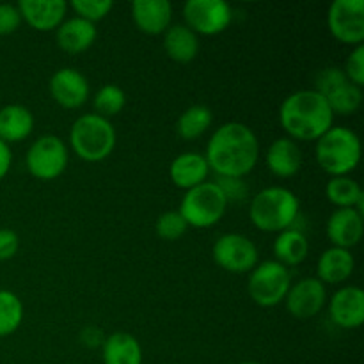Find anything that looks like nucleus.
<instances>
[{
	"label": "nucleus",
	"mask_w": 364,
	"mask_h": 364,
	"mask_svg": "<svg viewBox=\"0 0 364 364\" xmlns=\"http://www.w3.org/2000/svg\"><path fill=\"white\" fill-rule=\"evenodd\" d=\"M205 159L219 178H240L252 173L259 159V142L244 123L230 121L217 128L206 144Z\"/></svg>",
	"instance_id": "obj_1"
},
{
	"label": "nucleus",
	"mask_w": 364,
	"mask_h": 364,
	"mask_svg": "<svg viewBox=\"0 0 364 364\" xmlns=\"http://www.w3.org/2000/svg\"><path fill=\"white\" fill-rule=\"evenodd\" d=\"M279 123L291 141H318L331 127L334 114L326 96L315 89L291 92L279 107Z\"/></svg>",
	"instance_id": "obj_2"
},
{
	"label": "nucleus",
	"mask_w": 364,
	"mask_h": 364,
	"mask_svg": "<svg viewBox=\"0 0 364 364\" xmlns=\"http://www.w3.org/2000/svg\"><path fill=\"white\" fill-rule=\"evenodd\" d=\"M301 210L297 196L284 187H267L251 199L249 219L265 233H281L294 226Z\"/></svg>",
	"instance_id": "obj_3"
},
{
	"label": "nucleus",
	"mask_w": 364,
	"mask_h": 364,
	"mask_svg": "<svg viewBox=\"0 0 364 364\" xmlns=\"http://www.w3.org/2000/svg\"><path fill=\"white\" fill-rule=\"evenodd\" d=\"M315 159L333 176H350L361 162V139L347 127H331L315 144Z\"/></svg>",
	"instance_id": "obj_4"
},
{
	"label": "nucleus",
	"mask_w": 364,
	"mask_h": 364,
	"mask_svg": "<svg viewBox=\"0 0 364 364\" xmlns=\"http://www.w3.org/2000/svg\"><path fill=\"white\" fill-rule=\"evenodd\" d=\"M117 134L110 119L98 114H84L77 117L70 128V146L84 162L98 164L112 155Z\"/></svg>",
	"instance_id": "obj_5"
},
{
	"label": "nucleus",
	"mask_w": 364,
	"mask_h": 364,
	"mask_svg": "<svg viewBox=\"0 0 364 364\" xmlns=\"http://www.w3.org/2000/svg\"><path fill=\"white\" fill-rule=\"evenodd\" d=\"M228 199L215 181H205L185 192L180 203L181 217L188 228H210L219 223L228 208Z\"/></svg>",
	"instance_id": "obj_6"
},
{
	"label": "nucleus",
	"mask_w": 364,
	"mask_h": 364,
	"mask_svg": "<svg viewBox=\"0 0 364 364\" xmlns=\"http://www.w3.org/2000/svg\"><path fill=\"white\" fill-rule=\"evenodd\" d=\"M291 287V274L276 259H267L251 270L247 291L252 302L262 308H274L284 302Z\"/></svg>",
	"instance_id": "obj_7"
},
{
	"label": "nucleus",
	"mask_w": 364,
	"mask_h": 364,
	"mask_svg": "<svg viewBox=\"0 0 364 364\" xmlns=\"http://www.w3.org/2000/svg\"><path fill=\"white\" fill-rule=\"evenodd\" d=\"M70 162L66 142L57 135H41L31 144L25 164L31 176L41 181H52L63 176Z\"/></svg>",
	"instance_id": "obj_8"
},
{
	"label": "nucleus",
	"mask_w": 364,
	"mask_h": 364,
	"mask_svg": "<svg viewBox=\"0 0 364 364\" xmlns=\"http://www.w3.org/2000/svg\"><path fill=\"white\" fill-rule=\"evenodd\" d=\"M185 25L194 34L217 36L233 21V9L224 0H188L183 6Z\"/></svg>",
	"instance_id": "obj_9"
},
{
	"label": "nucleus",
	"mask_w": 364,
	"mask_h": 364,
	"mask_svg": "<svg viewBox=\"0 0 364 364\" xmlns=\"http://www.w3.org/2000/svg\"><path fill=\"white\" fill-rule=\"evenodd\" d=\"M213 262L231 274L251 272L258 265V247L251 238L240 233H226L219 237L212 249Z\"/></svg>",
	"instance_id": "obj_10"
},
{
	"label": "nucleus",
	"mask_w": 364,
	"mask_h": 364,
	"mask_svg": "<svg viewBox=\"0 0 364 364\" xmlns=\"http://www.w3.org/2000/svg\"><path fill=\"white\" fill-rule=\"evenodd\" d=\"M331 36L343 45H363L364 2L363 0H334L327 11Z\"/></svg>",
	"instance_id": "obj_11"
},
{
	"label": "nucleus",
	"mask_w": 364,
	"mask_h": 364,
	"mask_svg": "<svg viewBox=\"0 0 364 364\" xmlns=\"http://www.w3.org/2000/svg\"><path fill=\"white\" fill-rule=\"evenodd\" d=\"M284 304H287L288 313L295 318H313L327 304L326 284L316 277H304L291 284L284 297Z\"/></svg>",
	"instance_id": "obj_12"
},
{
	"label": "nucleus",
	"mask_w": 364,
	"mask_h": 364,
	"mask_svg": "<svg viewBox=\"0 0 364 364\" xmlns=\"http://www.w3.org/2000/svg\"><path fill=\"white\" fill-rule=\"evenodd\" d=\"M50 95L63 109H80L91 95V87L84 73L75 68H60L50 78Z\"/></svg>",
	"instance_id": "obj_13"
},
{
	"label": "nucleus",
	"mask_w": 364,
	"mask_h": 364,
	"mask_svg": "<svg viewBox=\"0 0 364 364\" xmlns=\"http://www.w3.org/2000/svg\"><path fill=\"white\" fill-rule=\"evenodd\" d=\"M329 316L341 329H359L364 322V291L359 287H343L329 299Z\"/></svg>",
	"instance_id": "obj_14"
},
{
	"label": "nucleus",
	"mask_w": 364,
	"mask_h": 364,
	"mask_svg": "<svg viewBox=\"0 0 364 364\" xmlns=\"http://www.w3.org/2000/svg\"><path fill=\"white\" fill-rule=\"evenodd\" d=\"M16 6L21 21L38 32L57 31L66 20L68 4L64 0H20Z\"/></svg>",
	"instance_id": "obj_15"
},
{
	"label": "nucleus",
	"mask_w": 364,
	"mask_h": 364,
	"mask_svg": "<svg viewBox=\"0 0 364 364\" xmlns=\"http://www.w3.org/2000/svg\"><path fill=\"white\" fill-rule=\"evenodd\" d=\"M364 215L355 208H336L327 219V238L333 247L348 249L361 242L364 233Z\"/></svg>",
	"instance_id": "obj_16"
},
{
	"label": "nucleus",
	"mask_w": 364,
	"mask_h": 364,
	"mask_svg": "<svg viewBox=\"0 0 364 364\" xmlns=\"http://www.w3.org/2000/svg\"><path fill=\"white\" fill-rule=\"evenodd\" d=\"M130 14L139 31L148 36H159L171 27L173 4L169 0H134Z\"/></svg>",
	"instance_id": "obj_17"
},
{
	"label": "nucleus",
	"mask_w": 364,
	"mask_h": 364,
	"mask_svg": "<svg viewBox=\"0 0 364 364\" xmlns=\"http://www.w3.org/2000/svg\"><path fill=\"white\" fill-rule=\"evenodd\" d=\"M210 167L206 162L205 155L196 151H185L180 153L176 159L171 162L169 176L174 187L181 188V191H191V188L198 187V185L208 181Z\"/></svg>",
	"instance_id": "obj_18"
},
{
	"label": "nucleus",
	"mask_w": 364,
	"mask_h": 364,
	"mask_svg": "<svg viewBox=\"0 0 364 364\" xmlns=\"http://www.w3.org/2000/svg\"><path fill=\"white\" fill-rule=\"evenodd\" d=\"M96 38H98L96 25L87 20H82L78 16L66 18L55 31V39L59 48L63 52L71 53V55L91 48L95 45Z\"/></svg>",
	"instance_id": "obj_19"
},
{
	"label": "nucleus",
	"mask_w": 364,
	"mask_h": 364,
	"mask_svg": "<svg viewBox=\"0 0 364 364\" xmlns=\"http://www.w3.org/2000/svg\"><path fill=\"white\" fill-rule=\"evenodd\" d=\"M267 167L277 178L297 176L302 167V151L295 141L290 137H279L267 149Z\"/></svg>",
	"instance_id": "obj_20"
},
{
	"label": "nucleus",
	"mask_w": 364,
	"mask_h": 364,
	"mask_svg": "<svg viewBox=\"0 0 364 364\" xmlns=\"http://www.w3.org/2000/svg\"><path fill=\"white\" fill-rule=\"evenodd\" d=\"M355 259L348 249L329 247L316 262V279L323 284H341L352 276Z\"/></svg>",
	"instance_id": "obj_21"
},
{
	"label": "nucleus",
	"mask_w": 364,
	"mask_h": 364,
	"mask_svg": "<svg viewBox=\"0 0 364 364\" xmlns=\"http://www.w3.org/2000/svg\"><path fill=\"white\" fill-rule=\"evenodd\" d=\"M34 130V114L23 105L9 103L0 109V141L6 144L21 142Z\"/></svg>",
	"instance_id": "obj_22"
},
{
	"label": "nucleus",
	"mask_w": 364,
	"mask_h": 364,
	"mask_svg": "<svg viewBox=\"0 0 364 364\" xmlns=\"http://www.w3.org/2000/svg\"><path fill=\"white\" fill-rule=\"evenodd\" d=\"M164 50L174 63L188 64L198 57L199 36L194 34L185 23L171 25L164 32Z\"/></svg>",
	"instance_id": "obj_23"
},
{
	"label": "nucleus",
	"mask_w": 364,
	"mask_h": 364,
	"mask_svg": "<svg viewBox=\"0 0 364 364\" xmlns=\"http://www.w3.org/2000/svg\"><path fill=\"white\" fill-rule=\"evenodd\" d=\"M274 256L276 262L281 263L288 269V267H297L308 258L309 252V242L308 237L302 233L301 230L295 228H288V230L277 233L276 240L272 245Z\"/></svg>",
	"instance_id": "obj_24"
},
{
	"label": "nucleus",
	"mask_w": 364,
	"mask_h": 364,
	"mask_svg": "<svg viewBox=\"0 0 364 364\" xmlns=\"http://www.w3.org/2000/svg\"><path fill=\"white\" fill-rule=\"evenodd\" d=\"M103 364H142V347L128 333H114L102 345Z\"/></svg>",
	"instance_id": "obj_25"
},
{
	"label": "nucleus",
	"mask_w": 364,
	"mask_h": 364,
	"mask_svg": "<svg viewBox=\"0 0 364 364\" xmlns=\"http://www.w3.org/2000/svg\"><path fill=\"white\" fill-rule=\"evenodd\" d=\"M326 196L336 208H355L364 215V192L350 176H333L326 185Z\"/></svg>",
	"instance_id": "obj_26"
},
{
	"label": "nucleus",
	"mask_w": 364,
	"mask_h": 364,
	"mask_svg": "<svg viewBox=\"0 0 364 364\" xmlns=\"http://www.w3.org/2000/svg\"><path fill=\"white\" fill-rule=\"evenodd\" d=\"M213 123L212 110L206 105H192L178 117L176 132L185 141H194L205 135Z\"/></svg>",
	"instance_id": "obj_27"
},
{
	"label": "nucleus",
	"mask_w": 364,
	"mask_h": 364,
	"mask_svg": "<svg viewBox=\"0 0 364 364\" xmlns=\"http://www.w3.org/2000/svg\"><path fill=\"white\" fill-rule=\"evenodd\" d=\"M23 322V302L16 294L0 290V338L16 333Z\"/></svg>",
	"instance_id": "obj_28"
},
{
	"label": "nucleus",
	"mask_w": 364,
	"mask_h": 364,
	"mask_svg": "<svg viewBox=\"0 0 364 364\" xmlns=\"http://www.w3.org/2000/svg\"><path fill=\"white\" fill-rule=\"evenodd\" d=\"M326 100L334 116L336 114L338 116H352L354 112H358L363 103V89L350 82H345L343 85L331 91Z\"/></svg>",
	"instance_id": "obj_29"
},
{
	"label": "nucleus",
	"mask_w": 364,
	"mask_h": 364,
	"mask_svg": "<svg viewBox=\"0 0 364 364\" xmlns=\"http://www.w3.org/2000/svg\"><path fill=\"white\" fill-rule=\"evenodd\" d=\"M92 105H95V110L98 116L109 119V117L117 116L124 109V105H127V95H124V91L119 85L105 84L96 91Z\"/></svg>",
	"instance_id": "obj_30"
},
{
	"label": "nucleus",
	"mask_w": 364,
	"mask_h": 364,
	"mask_svg": "<svg viewBox=\"0 0 364 364\" xmlns=\"http://www.w3.org/2000/svg\"><path fill=\"white\" fill-rule=\"evenodd\" d=\"M188 230V224L185 223V219L181 217V213L178 210H169V212H164L162 215L156 219L155 231L159 235V238L166 242H174L178 238L183 237Z\"/></svg>",
	"instance_id": "obj_31"
},
{
	"label": "nucleus",
	"mask_w": 364,
	"mask_h": 364,
	"mask_svg": "<svg viewBox=\"0 0 364 364\" xmlns=\"http://www.w3.org/2000/svg\"><path fill=\"white\" fill-rule=\"evenodd\" d=\"M70 6L78 18L96 25V21L109 16V13L114 7V2L112 0H73Z\"/></svg>",
	"instance_id": "obj_32"
},
{
	"label": "nucleus",
	"mask_w": 364,
	"mask_h": 364,
	"mask_svg": "<svg viewBox=\"0 0 364 364\" xmlns=\"http://www.w3.org/2000/svg\"><path fill=\"white\" fill-rule=\"evenodd\" d=\"M345 82H348V78L345 77L341 68H336V66L326 68V70H322L318 75H316L315 91H318L322 96H327L331 91H334L336 87L343 85Z\"/></svg>",
	"instance_id": "obj_33"
},
{
	"label": "nucleus",
	"mask_w": 364,
	"mask_h": 364,
	"mask_svg": "<svg viewBox=\"0 0 364 364\" xmlns=\"http://www.w3.org/2000/svg\"><path fill=\"white\" fill-rule=\"evenodd\" d=\"M345 77L348 78V82L358 87L363 89L364 85V46L358 45L348 55L347 63L343 68Z\"/></svg>",
	"instance_id": "obj_34"
},
{
	"label": "nucleus",
	"mask_w": 364,
	"mask_h": 364,
	"mask_svg": "<svg viewBox=\"0 0 364 364\" xmlns=\"http://www.w3.org/2000/svg\"><path fill=\"white\" fill-rule=\"evenodd\" d=\"M21 25V14L18 6L0 4V36H9L16 32Z\"/></svg>",
	"instance_id": "obj_35"
},
{
	"label": "nucleus",
	"mask_w": 364,
	"mask_h": 364,
	"mask_svg": "<svg viewBox=\"0 0 364 364\" xmlns=\"http://www.w3.org/2000/svg\"><path fill=\"white\" fill-rule=\"evenodd\" d=\"M20 249V238L13 230L0 228V262L14 258Z\"/></svg>",
	"instance_id": "obj_36"
},
{
	"label": "nucleus",
	"mask_w": 364,
	"mask_h": 364,
	"mask_svg": "<svg viewBox=\"0 0 364 364\" xmlns=\"http://www.w3.org/2000/svg\"><path fill=\"white\" fill-rule=\"evenodd\" d=\"M217 185L223 191V194L226 196L228 203L230 201H240L245 198V183L240 178H219L217 176Z\"/></svg>",
	"instance_id": "obj_37"
},
{
	"label": "nucleus",
	"mask_w": 364,
	"mask_h": 364,
	"mask_svg": "<svg viewBox=\"0 0 364 364\" xmlns=\"http://www.w3.org/2000/svg\"><path fill=\"white\" fill-rule=\"evenodd\" d=\"M80 340L84 341L87 347H102L103 341H105V336L100 329L96 327H85L80 334Z\"/></svg>",
	"instance_id": "obj_38"
},
{
	"label": "nucleus",
	"mask_w": 364,
	"mask_h": 364,
	"mask_svg": "<svg viewBox=\"0 0 364 364\" xmlns=\"http://www.w3.org/2000/svg\"><path fill=\"white\" fill-rule=\"evenodd\" d=\"M11 164H13V151H11L9 144L0 141V181L7 176Z\"/></svg>",
	"instance_id": "obj_39"
},
{
	"label": "nucleus",
	"mask_w": 364,
	"mask_h": 364,
	"mask_svg": "<svg viewBox=\"0 0 364 364\" xmlns=\"http://www.w3.org/2000/svg\"><path fill=\"white\" fill-rule=\"evenodd\" d=\"M242 364H259V363H252V361H247V363H242Z\"/></svg>",
	"instance_id": "obj_40"
}]
</instances>
